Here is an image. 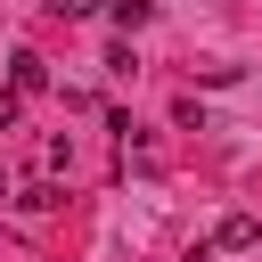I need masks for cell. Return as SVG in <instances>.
I'll return each mask as SVG.
<instances>
[{
    "label": "cell",
    "mask_w": 262,
    "mask_h": 262,
    "mask_svg": "<svg viewBox=\"0 0 262 262\" xmlns=\"http://www.w3.org/2000/svg\"><path fill=\"white\" fill-rule=\"evenodd\" d=\"M213 246H221V254H254V246H262V221H254V213H229V221L213 229Z\"/></svg>",
    "instance_id": "obj_1"
},
{
    "label": "cell",
    "mask_w": 262,
    "mask_h": 262,
    "mask_svg": "<svg viewBox=\"0 0 262 262\" xmlns=\"http://www.w3.org/2000/svg\"><path fill=\"white\" fill-rule=\"evenodd\" d=\"M8 66H16V90H25V98H33V90H49V57H33V49H16Z\"/></svg>",
    "instance_id": "obj_2"
},
{
    "label": "cell",
    "mask_w": 262,
    "mask_h": 262,
    "mask_svg": "<svg viewBox=\"0 0 262 262\" xmlns=\"http://www.w3.org/2000/svg\"><path fill=\"white\" fill-rule=\"evenodd\" d=\"M16 205H25V213H49V205H57V180H25Z\"/></svg>",
    "instance_id": "obj_3"
},
{
    "label": "cell",
    "mask_w": 262,
    "mask_h": 262,
    "mask_svg": "<svg viewBox=\"0 0 262 262\" xmlns=\"http://www.w3.org/2000/svg\"><path fill=\"white\" fill-rule=\"evenodd\" d=\"M106 8H115V25H123V33H131V25H147V16H156V0H106Z\"/></svg>",
    "instance_id": "obj_4"
},
{
    "label": "cell",
    "mask_w": 262,
    "mask_h": 262,
    "mask_svg": "<svg viewBox=\"0 0 262 262\" xmlns=\"http://www.w3.org/2000/svg\"><path fill=\"white\" fill-rule=\"evenodd\" d=\"M106 0H49V16H98Z\"/></svg>",
    "instance_id": "obj_5"
},
{
    "label": "cell",
    "mask_w": 262,
    "mask_h": 262,
    "mask_svg": "<svg viewBox=\"0 0 262 262\" xmlns=\"http://www.w3.org/2000/svg\"><path fill=\"white\" fill-rule=\"evenodd\" d=\"M0 131H16V98L8 90H0Z\"/></svg>",
    "instance_id": "obj_6"
},
{
    "label": "cell",
    "mask_w": 262,
    "mask_h": 262,
    "mask_svg": "<svg viewBox=\"0 0 262 262\" xmlns=\"http://www.w3.org/2000/svg\"><path fill=\"white\" fill-rule=\"evenodd\" d=\"M0 196H8V172H0Z\"/></svg>",
    "instance_id": "obj_7"
}]
</instances>
